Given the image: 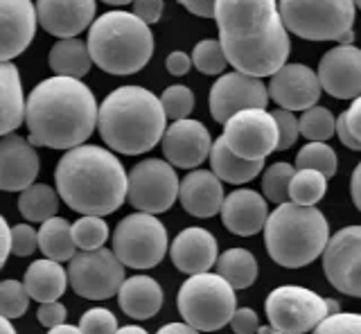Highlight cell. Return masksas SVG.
<instances>
[{
    "instance_id": "cell-57",
    "label": "cell",
    "mask_w": 361,
    "mask_h": 334,
    "mask_svg": "<svg viewBox=\"0 0 361 334\" xmlns=\"http://www.w3.org/2000/svg\"><path fill=\"white\" fill-rule=\"evenodd\" d=\"M0 334H16L14 326H11V321L5 318V316H0Z\"/></svg>"
},
{
    "instance_id": "cell-1",
    "label": "cell",
    "mask_w": 361,
    "mask_h": 334,
    "mask_svg": "<svg viewBox=\"0 0 361 334\" xmlns=\"http://www.w3.org/2000/svg\"><path fill=\"white\" fill-rule=\"evenodd\" d=\"M219 43L235 70L271 77L287 63L289 30L276 0H217Z\"/></svg>"
},
{
    "instance_id": "cell-50",
    "label": "cell",
    "mask_w": 361,
    "mask_h": 334,
    "mask_svg": "<svg viewBox=\"0 0 361 334\" xmlns=\"http://www.w3.org/2000/svg\"><path fill=\"white\" fill-rule=\"evenodd\" d=\"M178 3L183 5L190 14L210 18V16H214V5H217V0H178Z\"/></svg>"
},
{
    "instance_id": "cell-30",
    "label": "cell",
    "mask_w": 361,
    "mask_h": 334,
    "mask_svg": "<svg viewBox=\"0 0 361 334\" xmlns=\"http://www.w3.org/2000/svg\"><path fill=\"white\" fill-rule=\"evenodd\" d=\"M39 249L50 260L56 262L73 260V255L77 253V244L73 240V226L61 217H52L48 221H43L39 230Z\"/></svg>"
},
{
    "instance_id": "cell-35",
    "label": "cell",
    "mask_w": 361,
    "mask_h": 334,
    "mask_svg": "<svg viewBox=\"0 0 361 334\" xmlns=\"http://www.w3.org/2000/svg\"><path fill=\"white\" fill-rule=\"evenodd\" d=\"M293 174H296V167L289 163H274L269 167L262 176V192L267 202L276 206L289 202V185Z\"/></svg>"
},
{
    "instance_id": "cell-33",
    "label": "cell",
    "mask_w": 361,
    "mask_h": 334,
    "mask_svg": "<svg viewBox=\"0 0 361 334\" xmlns=\"http://www.w3.org/2000/svg\"><path fill=\"white\" fill-rule=\"evenodd\" d=\"M327 192V176L316 170H296L289 185V199L298 206H316Z\"/></svg>"
},
{
    "instance_id": "cell-14",
    "label": "cell",
    "mask_w": 361,
    "mask_h": 334,
    "mask_svg": "<svg viewBox=\"0 0 361 334\" xmlns=\"http://www.w3.org/2000/svg\"><path fill=\"white\" fill-rule=\"evenodd\" d=\"M323 271L334 289L361 298V226H348L330 237L323 251Z\"/></svg>"
},
{
    "instance_id": "cell-32",
    "label": "cell",
    "mask_w": 361,
    "mask_h": 334,
    "mask_svg": "<svg viewBox=\"0 0 361 334\" xmlns=\"http://www.w3.org/2000/svg\"><path fill=\"white\" fill-rule=\"evenodd\" d=\"M59 192L45 183H32L20 192L18 199V213L27 221H48L59 210Z\"/></svg>"
},
{
    "instance_id": "cell-53",
    "label": "cell",
    "mask_w": 361,
    "mask_h": 334,
    "mask_svg": "<svg viewBox=\"0 0 361 334\" xmlns=\"http://www.w3.org/2000/svg\"><path fill=\"white\" fill-rule=\"evenodd\" d=\"M350 194H353V202L361 213V163L355 167L353 179H350Z\"/></svg>"
},
{
    "instance_id": "cell-5",
    "label": "cell",
    "mask_w": 361,
    "mask_h": 334,
    "mask_svg": "<svg viewBox=\"0 0 361 334\" xmlns=\"http://www.w3.org/2000/svg\"><path fill=\"white\" fill-rule=\"evenodd\" d=\"M330 226L316 206L280 204L264 224V244L271 260L287 269H300L323 255Z\"/></svg>"
},
{
    "instance_id": "cell-41",
    "label": "cell",
    "mask_w": 361,
    "mask_h": 334,
    "mask_svg": "<svg viewBox=\"0 0 361 334\" xmlns=\"http://www.w3.org/2000/svg\"><path fill=\"white\" fill-rule=\"evenodd\" d=\"M79 330L84 334H116L118 332V318L113 311L104 307H93L84 311L82 321H79Z\"/></svg>"
},
{
    "instance_id": "cell-9",
    "label": "cell",
    "mask_w": 361,
    "mask_h": 334,
    "mask_svg": "<svg viewBox=\"0 0 361 334\" xmlns=\"http://www.w3.org/2000/svg\"><path fill=\"white\" fill-rule=\"evenodd\" d=\"M267 316L274 330L289 334H305L314 330L323 318L338 311V303L323 298L312 289L298 285H282L267 298Z\"/></svg>"
},
{
    "instance_id": "cell-40",
    "label": "cell",
    "mask_w": 361,
    "mask_h": 334,
    "mask_svg": "<svg viewBox=\"0 0 361 334\" xmlns=\"http://www.w3.org/2000/svg\"><path fill=\"white\" fill-rule=\"evenodd\" d=\"M161 104L169 120H185L195 109V93L188 86L174 84L165 88V93L161 95Z\"/></svg>"
},
{
    "instance_id": "cell-34",
    "label": "cell",
    "mask_w": 361,
    "mask_h": 334,
    "mask_svg": "<svg viewBox=\"0 0 361 334\" xmlns=\"http://www.w3.org/2000/svg\"><path fill=\"white\" fill-rule=\"evenodd\" d=\"M293 167H296V170H316V172H321V174L327 176V179H330V176L336 174L338 159H336V154H334V149L330 147V144L310 140L298 151Z\"/></svg>"
},
{
    "instance_id": "cell-48",
    "label": "cell",
    "mask_w": 361,
    "mask_h": 334,
    "mask_svg": "<svg viewBox=\"0 0 361 334\" xmlns=\"http://www.w3.org/2000/svg\"><path fill=\"white\" fill-rule=\"evenodd\" d=\"M165 66H167V73H169V75L183 77V75H188V70H190L192 59H190V54L180 52V50H174V52H169V57H167Z\"/></svg>"
},
{
    "instance_id": "cell-19",
    "label": "cell",
    "mask_w": 361,
    "mask_h": 334,
    "mask_svg": "<svg viewBox=\"0 0 361 334\" xmlns=\"http://www.w3.org/2000/svg\"><path fill=\"white\" fill-rule=\"evenodd\" d=\"M41 170L39 154L32 140L18 133H7L0 138V190L23 192L37 181Z\"/></svg>"
},
{
    "instance_id": "cell-31",
    "label": "cell",
    "mask_w": 361,
    "mask_h": 334,
    "mask_svg": "<svg viewBox=\"0 0 361 334\" xmlns=\"http://www.w3.org/2000/svg\"><path fill=\"white\" fill-rule=\"evenodd\" d=\"M217 273L235 292L237 289H246L257 278V260L246 249H228L221 253V258H217Z\"/></svg>"
},
{
    "instance_id": "cell-52",
    "label": "cell",
    "mask_w": 361,
    "mask_h": 334,
    "mask_svg": "<svg viewBox=\"0 0 361 334\" xmlns=\"http://www.w3.org/2000/svg\"><path fill=\"white\" fill-rule=\"evenodd\" d=\"M336 133H338V138H341V142L345 144L348 149H355V151H361V142L350 133V129H348V125H345V120L338 116V120H336Z\"/></svg>"
},
{
    "instance_id": "cell-47",
    "label": "cell",
    "mask_w": 361,
    "mask_h": 334,
    "mask_svg": "<svg viewBox=\"0 0 361 334\" xmlns=\"http://www.w3.org/2000/svg\"><path fill=\"white\" fill-rule=\"evenodd\" d=\"M133 14L142 18L147 25L158 23L163 16V0H133Z\"/></svg>"
},
{
    "instance_id": "cell-8",
    "label": "cell",
    "mask_w": 361,
    "mask_h": 334,
    "mask_svg": "<svg viewBox=\"0 0 361 334\" xmlns=\"http://www.w3.org/2000/svg\"><path fill=\"white\" fill-rule=\"evenodd\" d=\"M355 7V0H280V16L305 41H341L353 32Z\"/></svg>"
},
{
    "instance_id": "cell-36",
    "label": "cell",
    "mask_w": 361,
    "mask_h": 334,
    "mask_svg": "<svg viewBox=\"0 0 361 334\" xmlns=\"http://www.w3.org/2000/svg\"><path fill=\"white\" fill-rule=\"evenodd\" d=\"M73 240L79 251H95L109 240L106 221L97 215H84L73 224Z\"/></svg>"
},
{
    "instance_id": "cell-54",
    "label": "cell",
    "mask_w": 361,
    "mask_h": 334,
    "mask_svg": "<svg viewBox=\"0 0 361 334\" xmlns=\"http://www.w3.org/2000/svg\"><path fill=\"white\" fill-rule=\"evenodd\" d=\"M156 334H199V330L188 326V323H167Z\"/></svg>"
},
{
    "instance_id": "cell-51",
    "label": "cell",
    "mask_w": 361,
    "mask_h": 334,
    "mask_svg": "<svg viewBox=\"0 0 361 334\" xmlns=\"http://www.w3.org/2000/svg\"><path fill=\"white\" fill-rule=\"evenodd\" d=\"M9 253H11V228L7 226L5 217L0 215V269L5 266Z\"/></svg>"
},
{
    "instance_id": "cell-21",
    "label": "cell",
    "mask_w": 361,
    "mask_h": 334,
    "mask_svg": "<svg viewBox=\"0 0 361 334\" xmlns=\"http://www.w3.org/2000/svg\"><path fill=\"white\" fill-rule=\"evenodd\" d=\"M37 18L48 35L73 39L93 25L95 0H37Z\"/></svg>"
},
{
    "instance_id": "cell-16",
    "label": "cell",
    "mask_w": 361,
    "mask_h": 334,
    "mask_svg": "<svg viewBox=\"0 0 361 334\" xmlns=\"http://www.w3.org/2000/svg\"><path fill=\"white\" fill-rule=\"evenodd\" d=\"M321 80L319 73H314L305 63H285L280 70L271 75L269 97L280 109L287 111H307L316 106L321 97Z\"/></svg>"
},
{
    "instance_id": "cell-60",
    "label": "cell",
    "mask_w": 361,
    "mask_h": 334,
    "mask_svg": "<svg viewBox=\"0 0 361 334\" xmlns=\"http://www.w3.org/2000/svg\"><path fill=\"white\" fill-rule=\"evenodd\" d=\"M271 334H289V332H280V330H274V332H271Z\"/></svg>"
},
{
    "instance_id": "cell-2",
    "label": "cell",
    "mask_w": 361,
    "mask_h": 334,
    "mask_svg": "<svg viewBox=\"0 0 361 334\" xmlns=\"http://www.w3.org/2000/svg\"><path fill=\"white\" fill-rule=\"evenodd\" d=\"M99 106L93 91L75 77L43 80L25 99V125L32 144L73 149L84 144L97 127Z\"/></svg>"
},
{
    "instance_id": "cell-55",
    "label": "cell",
    "mask_w": 361,
    "mask_h": 334,
    "mask_svg": "<svg viewBox=\"0 0 361 334\" xmlns=\"http://www.w3.org/2000/svg\"><path fill=\"white\" fill-rule=\"evenodd\" d=\"M48 334H84L82 330H79V326H66V323H61V326H56V328H50Z\"/></svg>"
},
{
    "instance_id": "cell-56",
    "label": "cell",
    "mask_w": 361,
    "mask_h": 334,
    "mask_svg": "<svg viewBox=\"0 0 361 334\" xmlns=\"http://www.w3.org/2000/svg\"><path fill=\"white\" fill-rule=\"evenodd\" d=\"M116 334H149V332L140 326H124V328H118Z\"/></svg>"
},
{
    "instance_id": "cell-37",
    "label": "cell",
    "mask_w": 361,
    "mask_h": 334,
    "mask_svg": "<svg viewBox=\"0 0 361 334\" xmlns=\"http://www.w3.org/2000/svg\"><path fill=\"white\" fill-rule=\"evenodd\" d=\"M300 122V136H305L312 142H325L332 138V133L336 131V120L332 116L330 109L325 106H312L307 111H302Z\"/></svg>"
},
{
    "instance_id": "cell-39",
    "label": "cell",
    "mask_w": 361,
    "mask_h": 334,
    "mask_svg": "<svg viewBox=\"0 0 361 334\" xmlns=\"http://www.w3.org/2000/svg\"><path fill=\"white\" fill-rule=\"evenodd\" d=\"M30 307V294L23 283L18 280H3L0 283V316L5 318H20Z\"/></svg>"
},
{
    "instance_id": "cell-20",
    "label": "cell",
    "mask_w": 361,
    "mask_h": 334,
    "mask_svg": "<svg viewBox=\"0 0 361 334\" xmlns=\"http://www.w3.org/2000/svg\"><path fill=\"white\" fill-rule=\"evenodd\" d=\"M37 7L32 0H0V63L23 54L37 35Z\"/></svg>"
},
{
    "instance_id": "cell-58",
    "label": "cell",
    "mask_w": 361,
    "mask_h": 334,
    "mask_svg": "<svg viewBox=\"0 0 361 334\" xmlns=\"http://www.w3.org/2000/svg\"><path fill=\"white\" fill-rule=\"evenodd\" d=\"M102 3H106V5H129V3H133V0H102Z\"/></svg>"
},
{
    "instance_id": "cell-26",
    "label": "cell",
    "mask_w": 361,
    "mask_h": 334,
    "mask_svg": "<svg viewBox=\"0 0 361 334\" xmlns=\"http://www.w3.org/2000/svg\"><path fill=\"white\" fill-rule=\"evenodd\" d=\"M25 120V97L18 68L11 61L0 63V138L14 133Z\"/></svg>"
},
{
    "instance_id": "cell-24",
    "label": "cell",
    "mask_w": 361,
    "mask_h": 334,
    "mask_svg": "<svg viewBox=\"0 0 361 334\" xmlns=\"http://www.w3.org/2000/svg\"><path fill=\"white\" fill-rule=\"evenodd\" d=\"M224 185L214 172L195 170L180 181L178 202L185 213L199 219H210L224 206Z\"/></svg>"
},
{
    "instance_id": "cell-22",
    "label": "cell",
    "mask_w": 361,
    "mask_h": 334,
    "mask_svg": "<svg viewBox=\"0 0 361 334\" xmlns=\"http://www.w3.org/2000/svg\"><path fill=\"white\" fill-rule=\"evenodd\" d=\"M269 219L267 199L255 190H235L224 199L221 221L231 233L240 237H251L264 228Z\"/></svg>"
},
{
    "instance_id": "cell-45",
    "label": "cell",
    "mask_w": 361,
    "mask_h": 334,
    "mask_svg": "<svg viewBox=\"0 0 361 334\" xmlns=\"http://www.w3.org/2000/svg\"><path fill=\"white\" fill-rule=\"evenodd\" d=\"M228 326L233 328L235 334H255L259 328V318L253 309H248V307H240V309H235V314L231 318Z\"/></svg>"
},
{
    "instance_id": "cell-38",
    "label": "cell",
    "mask_w": 361,
    "mask_h": 334,
    "mask_svg": "<svg viewBox=\"0 0 361 334\" xmlns=\"http://www.w3.org/2000/svg\"><path fill=\"white\" fill-rule=\"evenodd\" d=\"M192 63L197 66V70L203 75H221L228 66V57L221 48L219 41H201L192 50Z\"/></svg>"
},
{
    "instance_id": "cell-46",
    "label": "cell",
    "mask_w": 361,
    "mask_h": 334,
    "mask_svg": "<svg viewBox=\"0 0 361 334\" xmlns=\"http://www.w3.org/2000/svg\"><path fill=\"white\" fill-rule=\"evenodd\" d=\"M66 307L59 303V300H52V303H41L39 311H37V316H39V323L45 328H56V326H61V323L66 321Z\"/></svg>"
},
{
    "instance_id": "cell-13",
    "label": "cell",
    "mask_w": 361,
    "mask_h": 334,
    "mask_svg": "<svg viewBox=\"0 0 361 334\" xmlns=\"http://www.w3.org/2000/svg\"><path fill=\"white\" fill-rule=\"evenodd\" d=\"M221 138L240 159L264 161L278 149V125L274 113L264 109H246L224 125Z\"/></svg>"
},
{
    "instance_id": "cell-49",
    "label": "cell",
    "mask_w": 361,
    "mask_h": 334,
    "mask_svg": "<svg viewBox=\"0 0 361 334\" xmlns=\"http://www.w3.org/2000/svg\"><path fill=\"white\" fill-rule=\"evenodd\" d=\"M341 118L345 120V125L350 129V133L361 142V95L355 97V102L350 104V109L345 113H341Z\"/></svg>"
},
{
    "instance_id": "cell-6",
    "label": "cell",
    "mask_w": 361,
    "mask_h": 334,
    "mask_svg": "<svg viewBox=\"0 0 361 334\" xmlns=\"http://www.w3.org/2000/svg\"><path fill=\"white\" fill-rule=\"evenodd\" d=\"M88 50L93 63L109 75H133L149 63L154 35L133 12H106L88 30Z\"/></svg>"
},
{
    "instance_id": "cell-44",
    "label": "cell",
    "mask_w": 361,
    "mask_h": 334,
    "mask_svg": "<svg viewBox=\"0 0 361 334\" xmlns=\"http://www.w3.org/2000/svg\"><path fill=\"white\" fill-rule=\"evenodd\" d=\"M39 247V233L30 224H16L11 226V253L18 258H27Z\"/></svg>"
},
{
    "instance_id": "cell-17",
    "label": "cell",
    "mask_w": 361,
    "mask_h": 334,
    "mask_svg": "<svg viewBox=\"0 0 361 334\" xmlns=\"http://www.w3.org/2000/svg\"><path fill=\"white\" fill-rule=\"evenodd\" d=\"M212 138L199 120H174L163 133V154L167 163L180 170H195L210 156Z\"/></svg>"
},
{
    "instance_id": "cell-10",
    "label": "cell",
    "mask_w": 361,
    "mask_h": 334,
    "mask_svg": "<svg viewBox=\"0 0 361 334\" xmlns=\"http://www.w3.org/2000/svg\"><path fill=\"white\" fill-rule=\"evenodd\" d=\"M113 253L124 266L152 269L167 253V230L152 213H133L113 230Z\"/></svg>"
},
{
    "instance_id": "cell-59",
    "label": "cell",
    "mask_w": 361,
    "mask_h": 334,
    "mask_svg": "<svg viewBox=\"0 0 361 334\" xmlns=\"http://www.w3.org/2000/svg\"><path fill=\"white\" fill-rule=\"evenodd\" d=\"M271 332H274V328H271V326H262L255 334H271Z\"/></svg>"
},
{
    "instance_id": "cell-7",
    "label": "cell",
    "mask_w": 361,
    "mask_h": 334,
    "mask_svg": "<svg viewBox=\"0 0 361 334\" xmlns=\"http://www.w3.org/2000/svg\"><path fill=\"white\" fill-rule=\"evenodd\" d=\"M176 305L188 326L199 332H214L231 323L237 298L235 289L219 273L203 271L180 285Z\"/></svg>"
},
{
    "instance_id": "cell-3",
    "label": "cell",
    "mask_w": 361,
    "mask_h": 334,
    "mask_svg": "<svg viewBox=\"0 0 361 334\" xmlns=\"http://www.w3.org/2000/svg\"><path fill=\"white\" fill-rule=\"evenodd\" d=\"M56 192L79 215L104 217L127 202L129 174L113 151L97 144L68 149L54 170Z\"/></svg>"
},
{
    "instance_id": "cell-18",
    "label": "cell",
    "mask_w": 361,
    "mask_h": 334,
    "mask_svg": "<svg viewBox=\"0 0 361 334\" xmlns=\"http://www.w3.org/2000/svg\"><path fill=\"white\" fill-rule=\"evenodd\" d=\"M319 80L327 95L355 99L361 95V50L353 43L325 52L319 63Z\"/></svg>"
},
{
    "instance_id": "cell-12",
    "label": "cell",
    "mask_w": 361,
    "mask_h": 334,
    "mask_svg": "<svg viewBox=\"0 0 361 334\" xmlns=\"http://www.w3.org/2000/svg\"><path fill=\"white\" fill-rule=\"evenodd\" d=\"M180 181L172 163L161 159H147L133 165L129 172V204L140 213L161 215L178 199Z\"/></svg>"
},
{
    "instance_id": "cell-11",
    "label": "cell",
    "mask_w": 361,
    "mask_h": 334,
    "mask_svg": "<svg viewBox=\"0 0 361 334\" xmlns=\"http://www.w3.org/2000/svg\"><path fill=\"white\" fill-rule=\"evenodd\" d=\"M68 283L73 292L88 300H106L120 292L124 283V264L109 249L75 253L68 264Z\"/></svg>"
},
{
    "instance_id": "cell-43",
    "label": "cell",
    "mask_w": 361,
    "mask_h": 334,
    "mask_svg": "<svg viewBox=\"0 0 361 334\" xmlns=\"http://www.w3.org/2000/svg\"><path fill=\"white\" fill-rule=\"evenodd\" d=\"M276 125H278V149H289L291 144H296L300 136V122L293 116V111L287 109H276L274 111Z\"/></svg>"
},
{
    "instance_id": "cell-23",
    "label": "cell",
    "mask_w": 361,
    "mask_h": 334,
    "mask_svg": "<svg viewBox=\"0 0 361 334\" xmlns=\"http://www.w3.org/2000/svg\"><path fill=\"white\" fill-rule=\"evenodd\" d=\"M169 258L178 271L190 276L203 273L212 264H217V240L203 228H185L174 237L172 247H169Z\"/></svg>"
},
{
    "instance_id": "cell-42",
    "label": "cell",
    "mask_w": 361,
    "mask_h": 334,
    "mask_svg": "<svg viewBox=\"0 0 361 334\" xmlns=\"http://www.w3.org/2000/svg\"><path fill=\"white\" fill-rule=\"evenodd\" d=\"M312 334H361V314L336 311V314L323 318Z\"/></svg>"
},
{
    "instance_id": "cell-29",
    "label": "cell",
    "mask_w": 361,
    "mask_h": 334,
    "mask_svg": "<svg viewBox=\"0 0 361 334\" xmlns=\"http://www.w3.org/2000/svg\"><path fill=\"white\" fill-rule=\"evenodd\" d=\"M48 63L56 75L82 80V77L90 70L93 57H90L88 43L73 37V39H59L54 43L50 50Z\"/></svg>"
},
{
    "instance_id": "cell-15",
    "label": "cell",
    "mask_w": 361,
    "mask_h": 334,
    "mask_svg": "<svg viewBox=\"0 0 361 334\" xmlns=\"http://www.w3.org/2000/svg\"><path fill=\"white\" fill-rule=\"evenodd\" d=\"M269 99V88L262 84V77L240 70L224 73L210 88V113L219 125H226L240 111L267 109Z\"/></svg>"
},
{
    "instance_id": "cell-28",
    "label": "cell",
    "mask_w": 361,
    "mask_h": 334,
    "mask_svg": "<svg viewBox=\"0 0 361 334\" xmlns=\"http://www.w3.org/2000/svg\"><path fill=\"white\" fill-rule=\"evenodd\" d=\"M262 163L264 161H246L240 159L235 151H231V147L226 144L224 138H217L212 142L210 149V165L212 172L219 176L221 181L233 183V185H242L253 181L255 176L262 172Z\"/></svg>"
},
{
    "instance_id": "cell-61",
    "label": "cell",
    "mask_w": 361,
    "mask_h": 334,
    "mask_svg": "<svg viewBox=\"0 0 361 334\" xmlns=\"http://www.w3.org/2000/svg\"><path fill=\"white\" fill-rule=\"evenodd\" d=\"M355 5H357V7L361 9V0H355Z\"/></svg>"
},
{
    "instance_id": "cell-27",
    "label": "cell",
    "mask_w": 361,
    "mask_h": 334,
    "mask_svg": "<svg viewBox=\"0 0 361 334\" xmlns=\"http://www.w3.org/2000/svg\"><path fill=\"white\" fill-rule=\"evenodd\" d=\"M25 285L30 298L39 300V303H52L59 300L68 287V269H63L61 262L56 260H37L27 266L25 271Z\"/></svg>"
},
{
    "instance_id": "cell-25",
    "label": "cell",
    "mask_w": 361,
    "mask_h": 334,
    "mask_svg": "<svg viewBox=\"0 0 361 334\" xmlns=\"http://www.w3.org/2000/svg\"><path fill=\"white\" fill-rule=\"evenodd\" d=\"M118 303L131 318H152L163 307V289L149 276H131L120 287Z\"/></svg>"
},
{
    "instance_id": "cell-4",
    "label": "cell",
    "mask_w": 361,
    "mask_h": 334,
    "mask_svg": "<svg viewBox=\"0 0 361 334\" xmlns=\"http://www.w3.org/2000/svg\"><path fill=\"white\" fill-rule=\"evenodd\" d=\"M161 97L142 86H120L104 97L97 113V129L104 144L118 154L138 156L154 149L165 133Z\"/></svg>"
}]
</instances>
